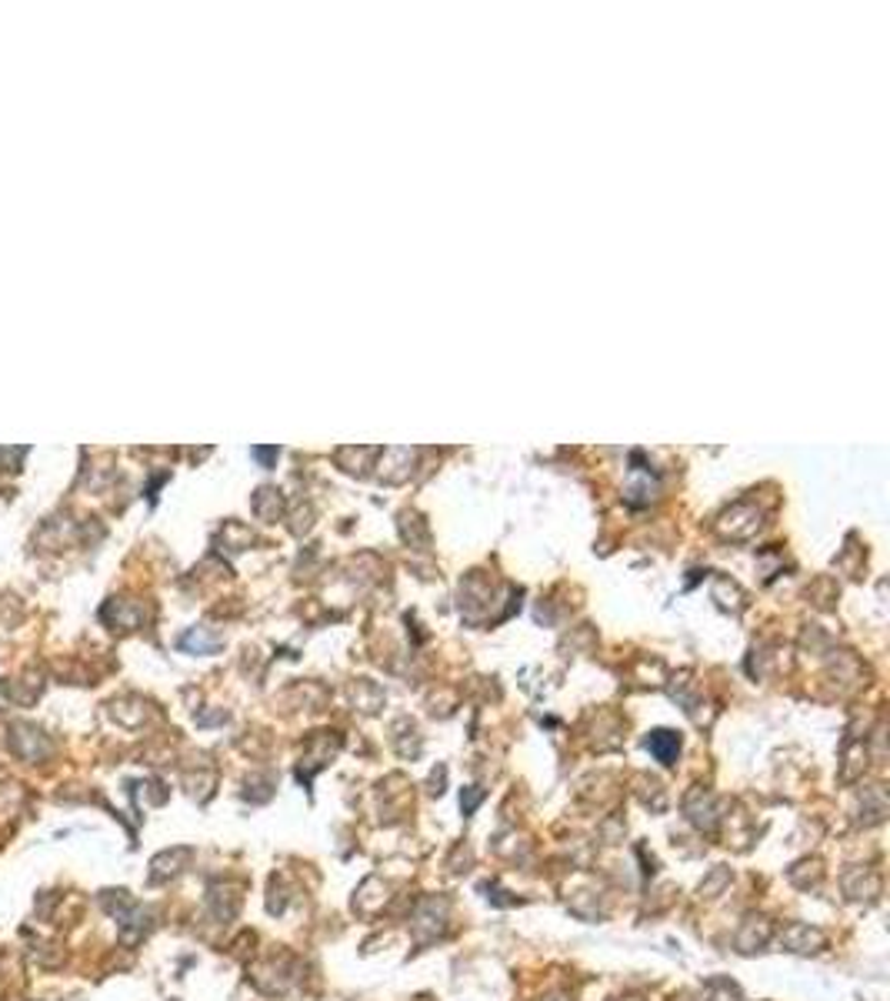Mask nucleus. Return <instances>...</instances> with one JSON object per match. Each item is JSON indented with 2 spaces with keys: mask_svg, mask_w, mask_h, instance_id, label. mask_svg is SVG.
<instances>
[{
  "mask_svg": "<svg viewBox=\"0 0 890 1001\" xmlns=\"http://www.w3.org/2000/svg\"><path fill=\"white\" fill-rule=\"evenodd\" d=\"M781 944H784L787 952L794 954H814L820 952L824 944H827V935L820 928H814V925H804V921H794V925H787L784 935H781Z\"/></svg>",
  "mask_w": 890,
  "mask_h": 1001,
  "instance_id": "1",
  "label": "nucleus"
},
{
  "mask_svg": "<svg viewBox=\"0 0 890 1001\" xmlns=\"http://www.w3.org/2000/svg\"><path fill=\"white\" fill-rule=\"evenodd\" d=\"M727 884H730V868H724V865H720V868H714V872H711L701 882V898H703V901H714V898L724 891Z\"/></svg>",
  "mask_w": 890,
  "mask_h": 1001,
  "instance_id": "6",
  "label": "nucleus"
},
{
  "mask_svg": "<svg viewBox=\"0 0 890 1001\" xmlns=\"http://www.w3.org/2000/svg\"><path fill=\"white\" fill-rule=\"evenodd\" d=\"M707 1001H740V988L727 978H714L707 985Z\"/></svg>",
  "mask_w": 890,
  "mask_h": 1001,
  "instance_id": "7",
  "label": "nucleus"
},
{
  "mask_svg": "<svg viewBox=\"0 0 890 1001\" xmlns=\"http://www.w3.org/2000/svg\"><path fill=\"white\" fill-rule=\"evenodd\" d=\"M771 935H773L771 921L763 918V915H750V918L744 921V925H740V931H737V952L740 954L761 952L763 944L771 942Z\"/></svg>",
  "mask_w": 890,
  "mask_h": 1001,
  "instance_id": "2",
  "label": "nucleus"
},
{
  "mask_svg": "<svg viewBox=\"0 0 890 1001\" xmlns=\"http://www.w3.org/2000/svg\"><path fill=\"white\" fill-rule=\"evenodd\" d=\"M544 1001H567V998H563V995H551V998H544Z\"/></svg>",
  "mask_w": 890,
  "mask_h": 1001,
  "instance_id": "9",
  "label": "nucleus"
},
{
  "mask_svg": "<svg viewBox=\"0 0 890 1001\" xmlns=\"http://www.w3.org/2000/svg\"><path fill=\"white\" fill-rule=\"evenodd\" d=\"M843 895L851 901H874L880 895V878L870 868H857V872L843 874Z\"/></svg>",
  "mask_w": 890,
  "mask_h": 1001,
  "instance_id": "3",
  "label": "nucleus"
},
{
  "mask_svg": "<svg viewBox=\"0 0 890 1001\" xmlns=\"http://www.w3.org/2000/svg\"><path fill=\"white\" fill-rule=\"evenodd\" d=\"M647 751L654 754L660 765H674L680 754V738L674 734V731H650V738H647Z\"/></svg>",
  "mask_w": 890,
  "mask_h": 1001,
  "instance_id": "4",
  "label": "nucleus"
},
{
  "mask_svg": "<svg viewBox=\"0 0 890 1001\" xmlns=\"http://www.w3.org/2000/svg\"><path fill=\"white\" fill-rule=\"evenodd\" d=\"M481 791H474V788H467L464 791V798H460V808H464V814H474V808H477V804H481Z\"/></svg>",
  "mask_w": 890,
  "mask_h": 1001,
  "instance_id": "8",
  "label": "nucleus"
},
{
  "mask_svg": "<svg viewBox=\"0 0 890 1001\" xmlns=\"http://www.w3.org/2000/svg\"><path fill=\"white\" fill-rule=\"evenodd\" d=\"M820 878H824L820 858H804V861H797L794 868H790V882H794L797 888H810V884H820Z\"/></svg>",
  "mask_w": 890,
  "mask_h": 1001,
  "instance_id": "5",
  "label": "nucleus"
}]
</instances>
